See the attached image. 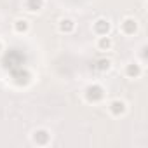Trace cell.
<instances>
[{
	"instance_id": "6da1fadb",
	"label": "cell",
	"mask_w": 148,
	"mask_h": 148,
	"mask_svg": "<svg viewBox=\"0 0 148 148\" xmlns=\"http://www.w3.org/2000/svg\"><path fill=\"white\" fill-rule=\"evenodd\" d=\"M86 98H87V101L96 103V101H99V99L103 98V89H101L99 86H91V87H87V91H86Z\"/></svg>"
},
{
	"instance_id": "ba28073f",
	"label": "cell",
	"mask_w": 148,
	"mask_h": 148,
	"mask_svg": "<svg viewBox=\"0 0 148 148\" xmlns=\"http://www.w3.org/2000/svg\"><path fill=\"white\" fill-rule=\"evenodd\" d=\"M59 28H61V32H71L73 30V21L71 19H63Z\"/></svg>"
},
{
	"instance_id": "8fae6325",
	"label": "cell",
	"mask_w": 148,
	"mask_h": 148,
	"mask_svg": "<svg viewBox=\"0 0 148 148\" xmlns=\"http://www.w3.org/2000/svg\"><path fill=\"white\" fill-rule=\"evenodd\" d=\"M108 68H110V61H108V59H99V61H98V70L105 71V70H108Z\"/></svg>"
},
{
	"instance_id": "3957f363",
	"label": "cell",
	"mask_w": 148,
	"mask_h": 148,
	"mask_svg": "<svg viewBox=\"0 0 148 148\" xmlns=\"http://www.w3.org/2000/svg\"><path fill=\"white\" fill-rule=\"evenodd\" d=\"M110 112H112L113 115H120V113H124V112H125V105H124V101H119V99L112 101V103H110Z\"/></svg>"
},
{
	"instance_id": "8992f818",
	"label": "cell",
	"mask_w": 148,
	"mask_h": 148,
	"mask_svg": "<svg viewBox=\"0 0 148 148\" xmlns=\"http://www.w3.org/2000/svg\"><path fill=\"white\" fill-rule=\"evenodd\" d=\"M26 7L30 11H40L42 9V0H26Z\"/></svg>"
},
{
	"instance_id": "52a82bcc",
	"label": "cell",
	"mask_w": 148,
	"mask_h": 148,
	"mask_svg": "<svg viewBox=\"0 0 148 148\" xmlns=\"http://www.w3.org/2000/svg\"><path fill=\"white\" fill-rule=\"evenodd\" d=\"M125 71H127V75H129V77H138L139 73H141V68H139L138 64H129Z\"/></svg>"
},
{
	"instance_id": "30bf717a",
	"label": "cell",
	"mask_w": 148,
	"mask_h": 148,
	"mask_svg": "<svg viewBox=\"0 0 148 148\" xmlns=\"http://www.w3.org/2000/svg\"><path fill=\"white\" fill-rule=\"evenodd\" d=\"M110 45H112V40L103 35V37L99 38V47H101V49H110Z\"/></svg>"
},
{
	"instance_id": "7a4b0ae2",
	"label": "cell",
	"mask_w": 148,
	"mask_h": 148,
	"mask_svg": "<svg viewBox=\"0 0 148 148\" xmlns=\"http://www.w3.org/2000/svg\"><path fill=\"white\" fill-rule=\"evenodd\" d=\"M94 30H96V33H99V35H106L108 30H110V23H108L106 19H98V21L94 23Z\"/></svg>"
},
{
	"instance_id": "9c48e42d",
	"label": "cell",
	"mask_w": 148,
	"mask_h": 148,
	"mask_svg": "<svg viewBox=\"0 0 148 148\" xmlns=\"http://www.w3.org/2000/svg\"><path fill=\"white\" fill-rule=\"evenodd\" d=\"M16 30H18V32H26V30H28V23H26L25 19H18V21H16Z\"/></svg>"
},
{
	"instance_id": "5b68a950",
	"label": "cell",
	"mask_w": 148,
	"mask_h": 148,
	"mask_svg": "<svg viewBox=\"0 0 148 148\" xmlns=\"http://www.w3.org/2000/svg\"><path fill=\"white\" fill-rule=\"evenodd\" d=\"M136 28H138V25H136V21H134V19H125V21L122 23V30H124L127 35L134 33V32H136Z\"/></svg>"
},
{
	"instance_id": "277c9868",
	"label": "cell",
	"mask_w": 148,
	"mask_h": 148,
	"mask_svg": "<svg viewBox=\"0 0 148 148\" xmlns=\"http://www.w3.org/2000/svg\"><path fill=\"white\" fill-rule=\"evenodd\" d=\"M33 141L38 143V145H47V141H49V132H47V131H37L35 136H33Z\"/></svg>"
}]
</instances>
